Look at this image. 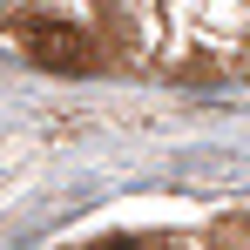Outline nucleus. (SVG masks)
<instances>
[{"mask_svg": "<svg viewBox=\"0 0 250 250\" xmlns=\"http://www.w3.org/2000/svg\"><path fill=\"white\" fill-rule=\"evenodd\" d=\"M95 250H142V244H128V237H108V244H95Z\"/></svg>", "mask_w": 250, "mask_h": 250, "instance_id": "f03ea898", "label": "nucleus"}, {"mask_svg": "<svg viewBox=\"0 0 250 250\" xmlns=\"http://www.w3.org/2000/svg\"><path fill=\"white\" fill-rule=\"evenodd\" d=\"M21 47L34 68H54V75H82L88 68V34L75 21H27L21 27Z\"/></svg>", "mask_w": 250, "mask_h": 250, "instance_id": "f257e3e1", "label": "nucleus"}]
</instances>
